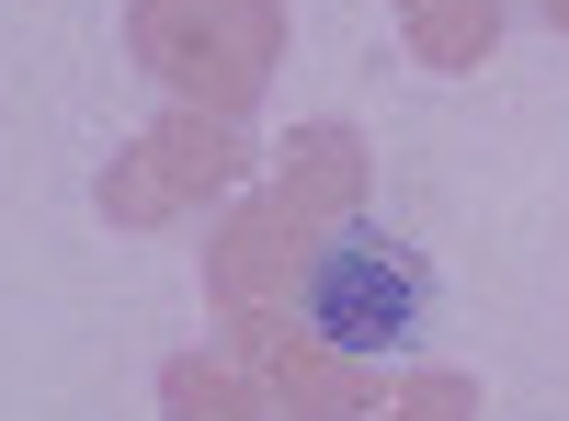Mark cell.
Instances as JSON below:
<instances>
[{"label":"cell","instance_id":"obj_1","mask_svg":"<svg viewBox=\"0 0 569 421\" xmlns=\"http://www.w3.org/2000/svg\"><path fill=\"white\" fill-rule=\"evenodd\" d=\"M297 308H308L319 353L399 364V353H421V331H433V262H421L410 240H388V228H342V240H319Z\"/></svg>","mask_w":569,"mask_h":421}]
</instances>
